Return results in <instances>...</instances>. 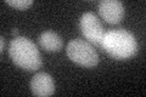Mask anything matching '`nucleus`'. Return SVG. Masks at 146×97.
<instances>
[{
  "label": "nucleus",
  "instance_id": "obj_1",
  "mask_svg": "<svg viewBox=\"0 0 146 97\" xmlns=\"http://www.w3.org/2000/svg\"><path fill=\"white\" fill-rule=\"evenodd\" d=\"M101 46L110 56L116 59L130 58L138 51V43L134 34L122 28L106 32Z\"/></svg>",
  "mask_w": 146,
  "mask_h": 97
},
{
  "label": "nucleus",
  "instance_id": "obj_2",
  "mask_svg": "<svg viewBox=\"0 0 146 97\" xmlns=\"http://www.w3.org/2000/svg\"><path fill=\"white\" fill-rule=\"evenodd\" d=\"M9 55L12 62L25 71L34 72L42 67V56L33 41L26 36H15L9 46Z\"/></svg>",
  "mask_w": 146,
  "mask_h": 97
},
{
  "label": "nucleus",
  "instance_id": "obj_3",
  "mask_svg": "<svg viewBox=\"0 0 146 97\" xmlns=\"http://www.w3.org/2000/svg\"><path fill=\"white\" fill-rule=\"evenodd\" d=\"M68 58L85 68H93L99 63V55L93 45L83 39H73L66 49Z\"/></svg>",
  "mask_w": 146,
  "mask_h": 97
},
{
  "label": "nucleus",
  "instance_id": "obj_4",
  "mask_svg": "<svg viewBox=\"0 0 146 97\" xmlns=\"http://www.w3.org/2000/svg\"><path fill=\"white\" fill-rule=\"evenodd\" d=\"M79 27L85 39L94 45L101 46L102 39L105 36V28L99 17L93 12H85L79 20Z\"/></svg>",
  "mask_w": 146,
  "mask_h": 97
},
{
  "label": "nucleus",
  "instance_id": "obj_5",
  "mask_svg": "<svg viewBox=\"0 0 146 97\" xmlns=\"http://www.w3.org/2000/svg\"><path fill=\"white\" fill-rule=\"evenodd\" d=\"M124 5L119 0H102L99 4V13L107 23L117 24L124 18Z\"/></svg>",
  "mask_w": 146,
  "mask_h": 97
},
{
  "label": "nucleus",
  "instance_id": "obj_6",
  "mask_svg": "<svg viewBox=\"0 0 146 97\" xmlns=\"http://www.w3.org/2000/svg\"><path fill=\"white\" fill-rule=\"evenodd\" d=\"M55 90V81L54 78L45 72H40L32 78L31 80V91L34 96L38 97H48L54 95Z\"/></svg>",
  "mask_w": 146,
  "mask_h": 97
},
{
  "label": "nucleus",
  "instance_id": "obj_7",
  "mask_svg": "<svg viewBox=\"0 0 146 97\" xmlns=\"http://www.w3.org/2000/svg\"><path fill=\"white\" fill-rule=\"evenodd\" d=\"M39 44L40 46L50 52H57L60 51L63 46V40L56 32L46 30L43 32L39 36Z\"/></svg>",
  "mask_w": 146,
  "mask_h": 97
},
{
  "label": "nucleus",
  "instance_id": "obj_8",
  "mask_svg": "<svg viewBox=\"0 0 146 97\" xmlns=\"http://www.w3.org/2000/svg\"><path fill=\"white\" fill-rule=\"evenodd\" d=\"M6 3L10 6L16 7L17 10H27L33 5V0H6Z\"/></svg>",
  "mask_w": 146,
  "mask_h": 97
},
{
  "label": "nucleus",
  "instance_id": "obj_9",
  "mask_svg": "<svg viewBox=\"0 0 146 97\" xmlns=\"http://www.w3.org/2000/svg\"><path fill=\"white\" fill-rule=\"evenodd\" d=\"M1 49H0V52H4V50H5V38H4V36H1Z\"/></svg>",
  "mask_w": 146,
  "mask_h": 97
},
{
  "label": "nucleus",
  "instance_id": "obj_10",
  "mask_svg": "<svg viewBox=\"0 0 146 97\" xmlns=\"http://www.w3.org/2000/svg\"><path fill=\"white\" fill-rule=\"evenodd\" d=\"M17 33H18V30H17L16 28H13V29H12V34L15 35V34H17Z\"/></svg>",
  "mask_w": 146,
  "mask_h": 97
}]
</instances>
